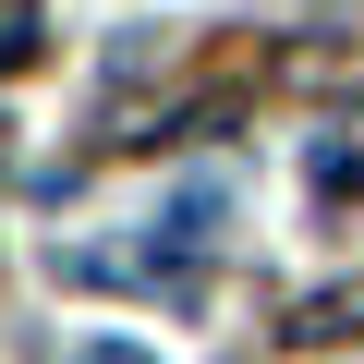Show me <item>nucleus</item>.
<instances>
[{
  "label": "nucleus",
  "instance_id": "nucleus-1",
  "mask_svg": "<svg viewBox=\"0 0 364 364\" xmlns=\"http://www.w3.org/2000/svg\"><path fill=\"white\" fill-rule=\"evenodd\" d=\"M352 328H364V279H352V291H316V304L291 316V340H352Z\"/></svg>",
  "mask_w": 364,
  "mask_h": 364
},
{
  "label": "nucleus",
  "instance_id": "nucleus-3",
  "mask_svg": "<svg viewBox=\"0 0 364 364\" xmlns=\"http://www.w3.org/2000/svg\"><path fill=\"white\" fill-rule=\"evenodd\" d=\"M73 364H146V340H85Z\"/></svg>",
  "mask_w": 364,
  "mask_h": 364
},
{
  "label": "nucleus",
  "instance_id": "nucleus-2",
  "mask_svg": "<svg viewBox=\"0 0 364 364\" xmlns=\"http://www.w3.org/2000/svg\"><path fill=\"white\" fill-rule=\"evenodd\" d=\"M37 61V0H0V73Z\"/></svg>",
  "mask_w": 364,
  "mask_h": 364
}]
</instances>
